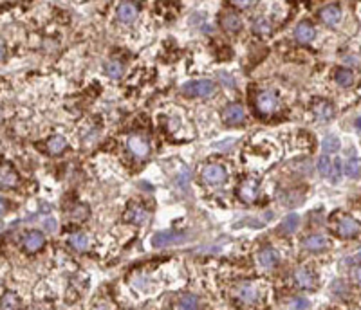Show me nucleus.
I'll use <instances>...</instances> for the list:
<instances>
[{"mask_svg": "<svg viewBox=\"0 0 361 310\" xmlns=\"http://www.w3.org/2000/svg\"><path fill=\"white\" fill-rule=\"evenodd\" d=\"M183 94L190 96V98H211L215 94V83L211 80H197V81H188L183 85Z\"/></svg>", "mask_w": 361, "mask_h": 310, "instance_id": "1", "label": "nucleus"}, {"mask_svg": "<svg viewBox=\"0 0 361 310\" xmlns=\"http://www.w3.org/2000/svg\"><path fill=\"white\" fill-rule=\"evenodd\" d=\"M278 98L273 90H260L255 98V107L260 115H271L276 110Z\"/></svg>", "mask_w": 361, "mask_h": 310, "instance_id": "2", "label": "nucleus"}, {"mask_svg": "<svg viewBox=\"0 0 361 310\" xmlns=\"http://www.w3.org/2000/svg\"><path fill=\"white\" fill-rule=\"evenodd\" d=\"M293 282L298 289L302 290H311L316 287V276H314L313 270H309L307 267H300V269L294 270L293 274Z\"/></svg>", "mask_w": 361, "mask_h": 310, "instance_id": "3", "label": "nucleus"}, {"mask_svg": "<svg viewBox=\"0 0 361 310\" xmlns=\"http://www.w3.org/2000/svg\"><path fill=\"white\" fill-rule=\"evenodd\" d=\"M201 177L208 186H217L226 179V170L220 164H208V166H204Z\"/></svg>", "mask_w": 361, "mask_h": 310, "instance_id": "4", "label": "nucleus"}, {"mask_svg": "<svg viewBox=\"0 0 361 310\" xmlns=\"http://www.w3.org/2000/svg\"><path fill=\"white\" fill-rule=\"evenodd\" d=\"M336 233L342 238H354V236L359 233V222H357L354 216H342L340 222L336 224Z\"/></svg>", "mask_w": 361, "mask_h": 310, "instance_id": "5", "label": "nucleus"}, {"mask_svg": "<svg viewBox=\"0 0 361 310\" xmlns=\"http://www.w3.org/2000/svg\"><path fill=\"white\" fill-rule=\"evenodd\" d=\"M223 119L226 125L230 127H235V125H240L244 123L246 119V110L240 103H230L223 112Z\"/></svg>", "mask_w": 361, "mask_h": 310, "instance_id": "6", "label": "nucleus"}, {"mask_svg": "<svg viewBox=\"0 0 361 310\" xmlns=\"http://www.w3.org/2000/svg\"><path fill=\"white\" fill-rule=\"evenodd\" d=\"M22 243H24V249L27 251V253H38V251L45 245V236L42 231L31 229L24 235V242Z\"/></svg>", "mask_w": 361, "mask_h": 310, "instance_id": "7", "label": "nucleus"}, {"mask_svg": "<svg viewBox=\"0 0 361 310\" xmlns=\"http://www.w3.org/2000/svg\"><path fill=\"white\" fill-rule=\"evenodd\" d=\"M237 195H238V199L242 200V202H246V204L255 202L257 197H258V182L255 179L244 180V182L238 186Z\"/></svg>", "mask_w": 361, "mask_h": 310, "instance_id": "8", "label": "nucleus"}, {"mask_svg": "<svg viewBox=\"0 0 361 310\" xmlns=\"http://www.w3.org/2000/svg\"><path fill=\"white\" fill-rule=\"evenodd\" d=\"M184 240V233H175V231H164V233H157V235L152 238V245L161 249V247L166 245H174V243H179Z\"/></svg>", "mask_w": 361, "mask_h": 310, "instance_id": "9", "label": "nucleus"}, {"mask_svg": "<svg viewBox=\"0 0 361 310\" xmlns=\"http://www.w3.org/2000/svg\"><path fill=\"white\" fill-rule=\"evenodd\" d=\"M147 219H148V211L145 209L141 204H130V206H128V209H127V213L123 215L125 222L135 224V226L147 222Z\"/></svg>", "mask_w": 361, "mask_h": 310, "instance_id": "10", "label": "nucleus"}, {"mask_svg": "<svg viewBox=\"0 0 361 310\" xmlns=\"http://www.w3.org/2000/svg\"><path fill=\"white\" fill-rule=\"evenodd\" d=\"M127 144H128V150L132 151V155L137 157V159L147 157L148 151H150V146H148V143L141 137V135H130Z\"/></svg>", "mask_w": 361, "mask_h": 310, "instance_id": "11", "label": "nucleus"}, {"mask_svg": "<svg viewBox=\"0 0 361 310\" xmlns=\"http://www.w3.org/2000/svg\"><path fill=\"white\" fill-rule=\"evenodd\" d=\"M320 18H322L323 24L327 25H338L340 24V20H342V9H340V6L336 4H330V6H325V8H322V11H320Z\"/></svg>", "mask_w": 361, "mask_h": 310, "instance_id": "12", "label": "nucleus"}, {"mask_svg": "<svg viewBox=\"0 0 361 310\" xmlns=\"http://www.w3.org/2000/svg\"><path fill=\"white\" fill-rule=\"evenodd\" d=\"M316 36V29L309 24V22H300L294 29V38H296L300 44H311Z\"/></svg>", "mask_w": 361, "mask_h": 310, "instance_id": "13", "label": "nucleus"}, {"mask_svg": "<svg viewBox=\"0 0 361 310\" xmlns=\"http://www.w3.org/2000/svg\"><path fill=\"white\" fill-rule=\"evenodd\" d=\"M313 112L318 121H329L332 119V115H334V107L332 103H329L327 100H318L314 101L313 105Z\"/></svg>", "mask_w": 361, "mask_h": 310, "instance_id": "14", "label": "nucleus"}, {"mask_svg": "<svg viewBox=\"0 0 361 310\" xmlns=\"http://www.w3.org/2000/svg\"><path fill=\"white\" fill-rule=\"evenodd\" d=\"M237 298L246 305H253L258 301V290L257 287H253L251 283H242L237 289Z\"/></svg>", "mask_w": 361, "mask_h": 310, "instance_id": "15", "label": "nucleus"}, {"mask_svg": "<svg viewBox=\"0 0 361 310\" xmlns=\"http://www.w3.org/2000/svg\"><path fill=\"white\" fill-rule=\"evenodd\" d=\"M118 18L123 24H132L137 18V6L134 2H121L118 8Z\"/></svg>", "mask_w": 361, "mask_h": 310, "instance_id": "16", "label": "nucleus"}, {"mask_svg": "<svg viewBox=\"0 0 361 310\" xmlns=\"http://www.w3.org/2000/svg\"><path fill=\"white\" fill-rule=\"evenodd\" d=\"M327 245H329V240H327L323 235H309L303 238V249L311 251V253L325 251Z\"/></svg>", "mask_w": 361, "mask_h": 310, "instance_id": "17", "label": "nucleus"}, {"mask_svg": "<svg viewBox=\"0 0 361 310\" xmlns=\"http://www.w3.org/2000/svg\"><path fill=\"white\" fill-rule=\"evenodd\" d=\"M258 262L264 269H274L278 265V255L273 247H264L258 255Z\"/></svg>", "mask_w": 361, "mask_h": 310, "instance_id": "18", "label": "nucleus"}, {"mask_svg": "<svg viewBox=\"0 0 361 310\" xmlns=\"http://www.w3.org/2000/svg\"><path fill=\"white\" fill-rule=\"evenodd\" d=\"M334 80H336V83L340 85V87L349 88L352 87L354 81H356V76H354V72L350 71V69H338L336 74H334Z\"/></svg>", "mask_w": 361, "mask_h": 310, "instance_id": "19", "label": "nucleus"}, {"mask_svg": "<svg viewBox=\"0 0 361 310\" xmlns=\"http://www.w3.org/2000/svg\"><path fill=\"white\" fill-rule=\"evenodd\" d=\"M20 306H22L20 298L11 290L4 292V296L0 298V310H20Z\"/></svg>", "mask_w": 361, "mask_h": 310, "instance_id": "20", "label": "nucleus"}, {"mask_svg": "<svg viewBox=\"0 0 361 310\" xmlns=\"http://www.w3.org/2000/svg\"><path fill=\"white\" fill-rule=\"evenodd\" d=\"M18 182L15 170L11 166H0V184L4 188H15Z\"/></svg>", "mask_w": 361, "mask_h": 310, "instance_id": "21", "label": "nucleus"}, {"mask_svg": "<svg viewBox=\"0 0 361 310\" xmlns=\"http://www.w3.org/2000/svg\"><path fill=\"white\" fill-rule=\"evenodd\" d=\"M251 27H253L255 35H258V36H267V35H271V31H273L271 20L269 18H266V16H258V18H255Z\"/></svg>", "mask_w": 361, "mask_h": 310, "instance_id": "22", "label": "nucleus"}, {"mask_svg": "<svg viewBox=\"0 0 361 310\" xmlns=\"http://www.w3.org/2000/svg\"><path fill=\"white\" fill-rule=\"evenodd\" d=\"M223 27L230 33H235L242 27V18L237 15V13H226L223 16Z\"/></svg>", "mask_w": 361, "mask_h": 310, "instance_id": "23", "label": "nucleus"}, {"mask_svg": "<svg viewBox=\"0 0 361 310\" xmlns=\"http://www.w3.org/2000/svg\"><path fill=\"white\" fill-rule=\"evenodd\" d=\"M69 245L72 247V249L79 251V253H84L85 249L89 247V238L85 233H72L71 236H69Z\"/></svg>", "mask_w": 361, "mask_h": 310, "instance_id": "24", "label": "nucleus"}, {"mask_svg": "<svg viewBox=\"0 0 361 310\" xmlns=\"http://www.w3.org/2000/svg\"><path fill=\"white\" fill-rule=\"evenodd\" d=\"M298 222H300V216L291 213V215H287L286 219L282 220V226L278 227V231L284 233V235H291V233H294V231L298 229Z\"/></svg>", "mask_w": 361, "mask_h": 310, "instance_id": "25", "label": "nucleus"}, {"mask_svg": "<svg viewBox=\"0 0 361 310\" xmlns=\"http://www.w3.org/2000/svg\"><path fill=\"white\" fill-rule=\"evenodd\" d=\"M65 146H67V141H65L64 135H52L47 143V150H49V153H52V155L62 153Z\"/></svg>", "mask_w": 361, "mask_h": 310, "instance_id": "26", "label": "nucleus"}, {"mask_svg": "<svg viewBox=\"0 0 361 310\" xmlns=\"http://www.w3.org/2000/svg\"><path fill=\"white\" fill-rule=\"evenodd\" d=\"M177 310H201V303H199L197 296H183L177 301Z\"/></svg>", "mask_w": 361, "mask_h": 310, "instance_id": "27", "label": "nucleus"}, {"mask_svg": "<svg viewBox=\"0 0 361 310\" xmlns=\"http://www.w3.org/2000/svg\"><path fill=\"white\" fill-rule=\"evenodd\" d=\"M105 72L110 76L112 80H119V78L123 76L125 67H123V64H121V61L110 60V61H107V65H105Z\"/></svg>", "mask_w": 361, "mask_h": 310, "instance_id": "28", "label": "nucleus"}, {"mask_svg": "<svg viewBox=\"0 0 361 310\" xmlns=\"http://www.w3.org/2000/svg\"><path fill=\"white\" fill-rule=\"evenodd\" d=\"M343 171L345 175L350 177V179H356V177L361 175V161L359 159H349L343 166Z\"/></svg>", "mask_w": 361, "mask_h": 310, "instance_id": "29", "label": "nucleus"}, {"mask_svg": "<svg viewBox=\"0 0 361 310\" xmlns=\"http://www.w3.org/2000/svg\"><path fill=\"white\" fill-rule=\"evenodd\" d=\"M318 171L322 177H330V171H332V161L329 159V155L323 153L320 159H318Z\"/></svg>", "mask_w": 361, "mask_h": 310, "instance_id": "30", "label": "nucleus"}, {"mask_svg": "<svg viewBox=\"0 0 361 310\" xmlns=\"http://www.w3.org/2000/svg\"><path fill=\"white\" fill-rule=\"evenodd\" d=\"M322 146H323V151H325V155H329V153H336L338 150H340V139L338 137H334V135H329V137H325L323 139V143H322Z\"/></svg>", "mask_w": 361, "mask_h": 310, "instance_id": "31", "label": "nucleus"}, {"mask_svg": "<svg viewBox=\"0 0 361 310\" xmlns=\"http://www.w3.org/2000/svg\"><path fill=\"white\" fill-rule=\"evenodd\" d=\"M309 308V301L306 298H294L289 303V310H307Z\"/></svg>", "mask_w": 361, "mask_h": 310, "instance_id": "32", "label": "nucleus"}, {"mask_svg": "<svg viewBox=\"0 0 361 310\" xmlns=\"http://www.w3.org/2000/svg\"><path fill=\"white\" fill-rule=\"evenodd\" d=\"M72 216H74L76 220H85L89 216V209L87 206H84V204H79V206L74 207V211H72Z\"/></svg>", "mask_w": 361, "mask_h": 310, "instance_id": "33", "label": "nucleus"}, {"mask_svg": "<svg viewBox=\"0 0 361 310\" xmlns=\"http://www.w3.org/2000/svg\"><path fill=\"white\" fill-rule=\"evenodd\" d=\"M342 175V163L340 161H336V163H332V171H330V177H332V180H338V177Z\"/></svg>", "mask_w": 361, "mask_h": 310, "instance_id": "34", "label": "nucleus"}, {"mask_svg": "<svg viewBox=\"0 0 361 310\" xmlns=\"http://www.w3.org/2000/svg\"><path fill=\"white\" fill-rule=\"evenodd\" d=\"M44 227H45V231H49V233H54V231L58 229L54 219H45L44 220Z\"/></svg>", "mask_w": 361, "mask_h": 310, "instance_id": "35", "label": "nucleus"}, {"mask_svg": "<svg viewBox=\"0 0 361 310\" xmlns=\"http://www.w3.org/2000/svg\"><path fill=\"white\" fill-rule=\"evenodd\" d=\"M231 4H233V6H240L242 9H246V8H251V6H253V2H244V0H233Z\"/></svg>", "mask_w": 361, "mask_h": 310, "instance_id": "36", "label": "nucleus"}, {"mask_svg": "<svg viewBox=\"0 0 361 310\" xmlns=\"http://www.w3.org/2000/svg\"><path fill=\"white\" fill-rule=\"evenodd\" d=\"M354 280H356L357 285H361V265H357L356 270H354Z\"/></svg>", "mask_w": 361, "mask_h": 310, "instance_id": "37", "label": "nucleus"}, {"mask_svg": "<svg viewBox=\"0 0 361 310\" xmlns=\"http://www.w3.org/2000/svg\"><path fill=\"white\" fill-rule=\"evenodd\" d=\"M6 209H8V202H6V200L2 199V197H0V216L4 215Z\"/></svg>", "mask_w": 361, "mask_h": 310, "instance_id": "38", "label": "nucleus"}, {"mask_svg": "<svg viewBox=\"0 0 361 310\" xmlns=\"http://www.w3.org/2000/svg\"><path fill=\"white\" fill-rule=\"evenodd\" d=\"M94 310H112V306H108L107 303H101V305H98Z\"/></svg>", "mask_w": 361, "mask_h": 310, "instance_id": "39", "label": "nucleus"}, {"mask_svg": "<svg viewBox=\"0 0 361 310\" xmlns=\"http://www.w3.org/2000/svg\"><path fill=\"white\" fill-rule=\"evenodd\" d=\"M4 54H6V47H4V44H2V42H0V60H2V58H4Z\"/></svg>", "mask_w": 361, "mask_h": 310, "instance_id": "40", "label": "nucleus"}, {"mask_svg": "<svg viewBox=\"0 0 361 310\" xmlns=\"http://www.w3.org/2000/svg\"><path fill=\"white\" fill-rule=\"evenodd\" d=\"M354 125H356V128H357V130H361V117H357V119H356V123H354Z\"/></svg>", "mask_w": 361, "mask_h": 310, "instance_id": "41", "label": "nucleus"}]
</instances>
